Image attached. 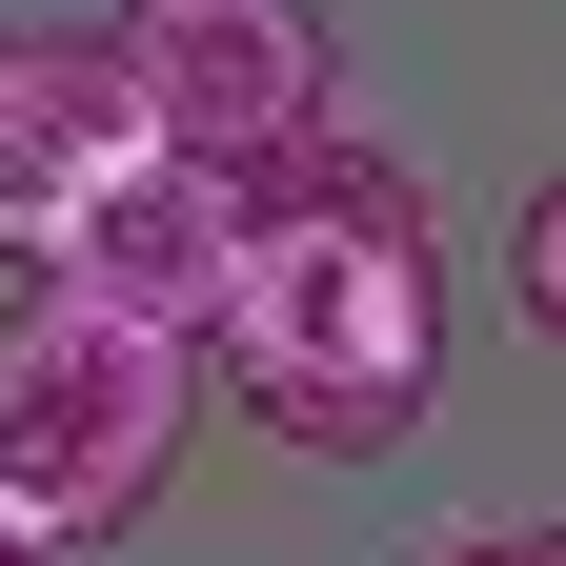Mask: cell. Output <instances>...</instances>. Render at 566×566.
I'll list each match as a JSON object with an SVG mask.
<instances>
[{"label":"cell","mask_w":566,"mask_h":566,"mask_svg":"<svg viewBox=\"0 0 566 566\" xmlns=\"http://www.w3.org/2000/svg\"><path fill=\"white\" fill-rule=\"evenodd\" d=\"M202 344H223L243 424H283V446H324V465H385L424 424V385H446V243H424V202L243 243V283H223Z\"/></svg>","instance_id":"obj_1"},{"label":"cell","mask_w":566,"mask_h":566,"mask_svg":"<svg viewBox=\"0 0 566 566\" xmlns=\"http://www.w3.org/2000/svg\"><path fill=\"white\" fill-rule=\"evenodd\" d=\"M182 424H202V344L163 324H102V304H41L0 324V546H102L163 506V465H182Z\"/></svg>","instance_id":"obj_2"},{"label":"cell","mask_w":566,"mask_h":566,"mask_svg":"<svg viewBox=\"0 0 566 566\" xmlns=\"http://www.w3.org/2000/svg\"><path fill=\"white\" fill-rule=\"evenodd\" d=\"M122 82L182 163H263L324 122V0H122Z\"/></svg>","instance_id":"obj_3"},{"label":"cell","mask_w":566,"mask_h":566,"mask_svg":"<svg viewBox=\"0 0 566 566\" xmlns=\"http://www.w3.org/2000/svg\"><path fill=\"white\" fill-rule=\"evenodd\" d=\"M41 283H61V304H102V324L202 344V324H223V283H243V202H223V163H182V142H163V163H122L82 223H61Z\"/></svg>","instance_id":"obj_4"},{"label":"cell","mask_w":566,"mask_h":566,"mask_svg":"<svg viewBox=\"0 0 566 566\" xmlns=\"http://www.w3.org/2000/svg\"><path fill=\"white\" fill-rule=\"evenodd\" d=\"M122 163H163L122 41H0V263H61V223H82Z\"/></svg>","instance_id":"obj_5"},{"label":"cell","mask_w":566,"mask_h":566,"mask_svg":"<svg viewBox=\"0 0 566 566\" xmlns=\"http://www.w3.org/2000/svg\"><path fill=\"white\" fill-rule=\"evenodd\" d=\"M223 202H243V243H283V223H385L405 163L344 142V122H304V142H263V163H223Z\"/></svg>","instance_id":"obj_6"},{"label":"cell","mask_w":566,"mask_h":566,"mask_svg":"<svg viewBox=\"0 0 566 566\" xmlns=\"http://www.w3.org/2000/svg\"><path fill=\"white\" fill-rule=\"evenodd\" d=\"M506 283H526V324L566 344V182H526V243H506Z\"/></svg>","instance_id":"obj_7"},{"label":"cell","mask_w":566,"mask_h":566,"mask_svg":"<svg viewBox=\"0 0 566 566\" xmlns=\"http://www.w3.org/2000/svg\"><path fill=\"white\" fill-rule=\"evenodd\" d=\"M424 566H566V526H465V546H424Z\"/></svg>","instance_id":"obj_8"},{"label":"cell","mask_w":566,"mask_h":566,"mask_svg":"<svg viewBox=\"0 0 566 566\" xmlns=\"http://www.w3.org/2000/svg\"><path fill=\"white\" fill-rule=\"evenodd\" d=\"M0 566H21V546H0Z\"/></svg>","instance_id":"obj_9"}]
</instances>
